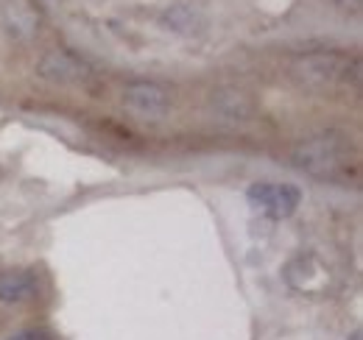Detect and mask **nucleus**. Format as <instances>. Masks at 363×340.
<instances>
[{
    "label": "nucleus",
    "mask_w": 363,
    "mask_h": 340,
    "mask_svg": "<svg viewBox=\"0 0 363 340\" xmlns=\"http://www.w3.org/2000/svg\"><path fill=\"white\" fill-rule=\"evenodd\" d=\"M291 162L313 178L338 181L352 168V148L344 134L327 131V134H316V137L299 142L291 154Z\"/></svg>",
    "instance_id": "nucleus-1"
},
{
    "label": "nucleus",
    "mask_w": 363,
    "mask_h": 340,
    "mask_svg": "<svg viewBox=\"0 0 363 340\" xmlns=\"http://www.w3.org/2000/svg\"><path fill=\"white\" fill-rule=\"evenodd\" d=\"M294 79L308 89H333L338 84H350V76L358 79V62L344 56V53H308V56H299L291 67Z\"/></svg>",
    "instance_id": "nucleus-2"
},
{
    "label": "nucleus",
    "mask_w": 363,
    "mask_h": 340,
    "mask_svg": "<svg viewBox=\"0 0 363 340\" xmlns=\"http://www.w3.org/2000/svg\"><path fill=\"white\" fill-rule=\"evenodd\" d=\"M249 207L255 212H263L272 220H285L299 210L302 190L296 184H277V181H257L246 193Z\"/></svg>",
    "instance_id": "nucleus-3"
},
{
    "label": "nucleus",
    "mask_w": 363,
    "mask_h": 340,
    "mask_svg": "<svg viewBox=\"0 0 363 340\" xmlns=\"http://www.w3.org/2000/svg\"><path fill=\"white\" fill-rule=\"evenodd\" d=\"M123 103L145 120H160L171 109V95L165 86L154 84V81H135L126 86Z\"/></svg>",
    "instance_id": "nucleus-4"
},
{
    "label": "nucleus",
    "mask_w": 363,
    "mask_h": 340,
    "mask_svg": "<svg viewBox=\"0 0 363 340\" xmlns=\"http://www.w3.org/2000/svg\"><path fill=\"white\" fill-rule=\"evenodd\" d=\"M285 279H288V285L294 290H299L305 296H318L327 288L330 268L316 254H302L285 268Z\"/></svg>",
    "instance_id": "nucleus-5"
},
{
    "label": "nucleus",
    "mask_w": 363,
    "mask_h": 340,
    "mask_svg": "<svg viewBox=\"0 0 363 340\" xmlns=\"http://www.w3.org/2000/svg\"><path fill=\"white\" fill-rule=\"evenodd\" d=\"M40 76L53 84H79L87 79V64L67 50H50L40 62Z\"/></svg>",
    "instance_id": "nucleus-6"
},
{
    "label": "nucleus",
    "mask_w": 363,
    "mask_h": 340,
    "mask_svg": "<svg viewBox=\"0 0 363 340\" xmlns=\"http://www.w3.org/2000/svg\"><path fill=\"white\" fill-rule=\"evenodd\" d=\"M37 296V279L31 271L14 268L0 273V304H23Z\"/></svg>",
    "instance_id": "nucleus-7"
},
{
    "label": "nucleus",
    "mask_w": 363,
    "mask_h": 340,
    "mask_svg": "<svg viewBox=\"0 0 363 340\" xmlns=\"http://www.w3.org/2000/svg\"><path fill=\"white\" fill-rule=\"evenodd\" d=\"M9 340H56L48 329H23V332H17V335H11Z\"/></svg>",
    "instance_id": "nucleus-8"
}]
</instances>
